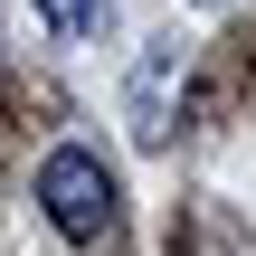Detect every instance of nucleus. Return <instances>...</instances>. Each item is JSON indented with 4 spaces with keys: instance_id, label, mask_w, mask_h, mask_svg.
I'll return each mask as SVG.
<instances>
[{
    "instance_id": "nucleus-1",
    "label": "nucleus",
    "mask_w": 256,
    "mask_h": 256,
    "mask_svg": "<svg viewBox=\"0 0 256 256\" xmlns=\"http://www.w3.org/2000/svg\"><path fill=\"white\" fill-rule=\"evenodd\" d=\"M38 209H48L57 238L95 247V238L114 228V180H104V162H95L86 142H57V152L38 162Z\"/></svg>"
},
{
    "instance_id": "nucleus-2",
    "label": "nucleus",
    "mask_w": 256,
    "mask_h": 256,
    "mask_svg": "<svg viewBox=\"0 0 256 256\" xmlns=\"http://www.w3.org/2000/svg\"><path fill=\"white\" fill-rule=\"evenodd\" d=\"M38 19H48V28H66V38H76V28H86V19H95V0H38Z\"/></svg>"
}]
</instances>
